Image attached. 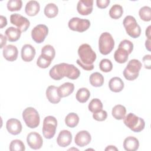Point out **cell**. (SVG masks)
Here are the masks:
<instances>
[{"label": "cell", "mask_w": 151, "mask_h": 151, "mask_svg": "<svg viewBox=\"0 0 151 151\" xmlns=\"http://www.w3.org/2000/svg\"><path fill=\"white\" fill-rule=\"evenodd\" d=\"M145 46L146 48L149 51H150V40H147L145 41Z\"/></svg>", "instance_id": "bcb514c9"}, {"label": "cell", "mask_w": 151, "mask_h": 151, "mask_svg": "<svg viewBox=\"0 0 151 151\" xmlns=\"http://www.w3.org/2000/svg\"><path fill=\"white\" fill-rule=\"evenodd\" d=\"M74 90L73 83L66 82L58 87V92L61 97H65L70 96Z\"/></svg>", "instance_id": "603a6c76"}, {"label": "cell", "mask_w": 151, "mask_h": 151, "mask_svg": "<svg viewBox=\"0 0 151 151\" xmlns=\"http://www.w3.org/2000/svg\"><path fill=\"white\" fill-rule=\"evenodd\" d=\"M46 97L48 101L52 104H57L61 100V97L58 92V87L50 86L46 90Z\"/></svg>", "instance_id": "d6986e66"}, {"label": "cell", "mask_w": 151, "mask_h": 151, "mask_svg": "<svg viewBox=\"0 0 151 151\" xmlns=\"http://www.w3.org/2000/svg\"><path fill=\"white\" fill-rule=\"evenodd\" d=\"M41 54L52 60L55 55V51L52 45H45L41 49Z\"/></svg>", "instance_id": "d6a6232c"}, {"label": "cell", "mask_w": 151, "mask_h": 151, "mask_svg": "<svg viewBox=\"0 0 151 151\" xmlns=\"http://www.w3.org/2000/svg\"><path fill=\"white\" fill-rule=\"evenodd\" d=\"M91 140V134L86 130H81L78 132L74 138L75 143L80 147H84L88 145Z\"/></svg>", "instance_id": "5bb4252c"}, {"label": "cell", "mask_w": 151, "mask_h": 151, "mask_svg": "<svg viewBox=\"0 0 151 151\" xmlns=\"http://www.w3.org/2000/svg\"><path fill=\"white\" fill-rule=\"evenodd\" d=\"M3 56L9 61H14L17 59L18 51L16 46L9 44L3 48Z\"/></svg>", "instance_id": "e0dca14e"}, {"label": "cell", "mask_w": 151, "mask_h": 151, "mask_svg": "<svg viewBox=\"0 0 151 151\" xmlns=\"http://www.w3.org/2000/svg\"><path fill=\"white\" fill-rule=\"evenodd\" d=\"M150 28H151V25H149L147 28V29H146V31H145L146 36L147 37L148 40H150V38H151V36H150Z\"/></svg>", "instance_id": "f6af8a7d"}, {"label": "cell", "mask_w": 151, "mask_h": 151, "mask_svg": "<svg viewBox=\"0 0 151 151\" xmlns=\"http://www.w3.org/2000/svg\"><path fill=\"white\" fill-rule=\"evenodd\" d=\"M124 124L134 132H140L145 126L144 120L132 113H129L123 119Z\"/></svg>", "instance_id": "7a4b0ae2"}, {"label": "cell", "mask_w": 151, "mask_h": 151, "mask_svg": "<svg viewBox=\"0 0 151 151\" xmlns=\"http://www.w3.org/2000/svg\"><path fill=\"white\" fill-rule=\"evenodd\" d=\"M105 150H118V149L115 147L114 146H112V145H110V146H108L106 149H105Z\"/></svg>", "instance_id": "7dc6e473"}, {"label": "cell", "mask_w": 151, "mask_h": 151, "mask_svg": "<svg viewBox=\"0 0 151 151\" xmlns=\"http://www.w3.org/2000/svg\"><path fill=\"white\" fill-rule=\"evenodd\" d=\"M6 127L9 133L13 135H17L21 132L22 126L19 120L12 118L7 120Z\"/></svg>", "instance_id": "9a60e30c"}, {"label": "cell", "mask_w": 151, "mask_h": 151, "mask_svg": "<svg viewBox=\"0 0 151 151\" xmlns=\"http://www.w3.org/2000/svg\"><path fill=\"white\" fill-rule=\"evenodd\" d=\"M10 22L17 27L21 32L26 31L30 26L29 21L25 17L18 14H13L10 16Z\"/></svg>", "instance_id": "30bf717a"}, {"label": "cell", "mask_w": 151, "mask_h": 151, "mask_svg": "<svg viewBox=\"0 0 151 151\" xmlns=\"http://www.w3.org/2000/svg\"><path fill=\"white\" fill-rule=\"evenodd\" d=\"M109 87L111 91L119 93L122 91L124 88V82L120 77H114L110 80L109 82Z\"/></svg>", "instance_id": "44dd1931"}, {"label": "cell", "mask_w": 151, "mask_h": 151, "mask_svg": "<svg viewBox=\"0 0 151 151\" xmlns=\"http://www.w3.org/2000/svg\"><path fill=\"white\" fill-rule=\"evenodd\" d=\"M123 13V7L119 4L113 5L109 10L110 17L114 19L120 18Z\"/></svg>", "instance_id": "4dcf8cb0"}, {"label": "cell", "mask_w": 151, "mask_h": 151, "mask_svg": "<svg viewBox=\"0 0 151 151\" xmlns=\"http://www.w3.org/2000/svg\"><path fill=\"white\" fill-rule=\"evenodd\" d=\"M36 54L35 49L30 44H25L21 49V58L24 61H31Z\"/></svg>", "instance_id": "ac0fdd59"}, {"label": "cell", "mask_w": 151, "mask_h": 151, "mask_svg": "<svg viewBox=\"0 0 151 151\" xmlns=\"http://www.w3.org/2000/svg\"><path fill=\"white\" fill-rule=\"evenodd\" d=\"M78 54L80 58L77 60V64L85 70H92L97 55L91 46L88 44H83L78 49Z\"/></svg>", "instance_id": "6da1fadb"}, {"label": "cell", "mask_w": 151, "mask_h": 151, "mask_svg": "<svg viewBox=\"0 0 151 151\" xmlns=\"http://www.w3.org/2000/svg\"><path fill=\"white\" fill-rule=\"evenodd\" d=\"M90 96V91L87 88L83 87L78 89V90L76 93V97L78 101L81 103H84L87 101Z\"/></svg>", "instance_id": "f1b7e54d"}, {"label": "cell", "mask_w": 151, "mask_h": 151, "mask_svg": "<svg viewBox=\"0 0 151 151\" xmlns=\"http://www.w3.org/2000/svg\"><path fill=\"white\" fill-rule=\"evenodd\" d=\"M5 35L7 39L10 42H15L18 41L21 35V31L18 28L9 27L5 30Z\"/></svg>", "instance_id": "cb8c5ba5"}, {"label": "cell", "mask_w": 151, "mask_h": 151, "mask_svg": "<svg viewBox=\"0 0 151 151\" xmlns=\"http://www.w3.org/2000/svg\"><path fill=\"white\" fill-rule=\"evenodd\" d=\"M107 117V111L103 110H100L96 112L93 113V117L94 120L99 122L104 121L106 119Z\"/></svg>", "instance_id": "ab89813d"}, {"label": "cell", "mask_w": 151, "mask_h": 151, "mask_svg": "<svg viewBox=\"0 0 151 151\" xmlns=\"http://www.w3.org/2000/svg\"><path fill=\"white\" fill-rule=\"evenodd\" d=\"M72 141V134L67 130H61L57 137V143L58 145L62 147H65L70 145Z\"/></svg>", "instance_id": "2e32d148"}, {"label": "cell", "mask_w": 151, "mask_h": 151, "mask_svg": "<svg viewBox=\"0 0 151 151\" xmlns=\"http://www.w3.org/2000/svg\"><path fill=\"white\" fill-rule=\"evenodd\" d=\"M58 12V6L54 3H49L44 8V14L49 18H52L55 17Z\"/></svg>", "instance_id": "83f0119b"}, {"label": "cell", "mask_w": 151, "mask_h": 151, "mask_svg": "<svg viewBox=\"0 0 151 151\" xmlns=\"http://www.w3.org/2000/svg\"><path fill=\"white\" fill-rule=\"evenodd\" d=\"M0 38H1V48H4L6 44V40H7V37L4 36L2 34H0Z\"/></svg>", "instance_id": "ee69618b"}, {"label": "cell", "mask_w": 151, "mask_h": 151, "mask_svg": "<svg viewBox=\"0 0 151 151\" xmlns=\"http://www.w3.org/2000/svg\"><path fill=\"white\" fill-rule=\"evenodd\" d=\"M9 150L11 151H24L25 150V147L22 140L15 139L11 141L9 144Z\"/></svg>", "instance_id": "836d02e7"}, {"label": "cell", "mask_w": 151, "mask_h": 151, "mask_svg": "<svg viewBox=\"0 0 151 151\" xmlns=\"http://www.w3.org/2000/svg\"><path fill=\"white\" fill-rule=\"evenodd\" d=\"M57 126V120L56 118L52 116H48L44 118L42 126V133L45 139H52L56 132Z\"/></svg>", "instance_id": "52a82bcc"}, {"label": "cell", "mask_w": 151, "mask_h": 151, "mask_svg": "<svg viewBox=\"0 0 151 151\" xmlns=\"http://www.w3.org/2000/svg\"><path fill=\"white\" fill-rule=\"evenodd\" d=\"M119 47L122 48L126 50L129 53V54H130L132 53L133 50V44L128 40H123L120 42Z\"/></svg>", "instance_id": "f35d334b"}, {"label": "cell", "mask_w": 151, "mask_h": 151, "mask_svg": "<svg viewBox=\"0 0 151 151\" xmlns=\"http://www.w3.org/2000/svg\"><path fill=\"white\" fill-rule=\"evenodd\" d=\"M93 6V0H80L77 3V10L81 15H88L92 12Z\"/></svg>", "instance_id": "4fadbf2b"}, {"label": "cell", "mask_w": 151, "mask_h": 151, "mask_svg": "<svg viewBox=\"0 0 151 151\" xmlns=\"http://www.w3.org/2000/svg\"><path fill=\"white\" fill-rule=\"evenodd\" d=\"M139 147V142L137 138L133 136L126 137L123 142V147L127 151H135Z\"/></svg>", "instance_id": "ffe728a7"}, {"label": "cell", "mask_w": 151, "mask_h": 151, "mask_svg": "<svg viewBox=\"0 0 151 151\" xmlns=\"http://www.w3.org/2000/svg\"><path fill=\"white\" fill-rule=\"evenodd\" d=\"M89 80L91 86L99 87L103 86L104 80L103 76L101 73L99 72H94L90 75Z\"/></svg>", "instance_id": "4316f807"}, {"label": "cell", "mask_w": 151, "mask_h": 151, "mask_svg": "<svg viewBox=\"0 0 151 151\" xmlns=\"http://www.w3.org/2000/svg\"><path fill=\"white\" fill-rule=\"evenodd\" d=\"M99 67L101 71L104 73H108L111 71L113 69V64L110 60L104 58L100 61Z\"/></svg>", "instance_id": "8d00e7d4"}, {"label": "cell", "mask_w": 151, "mask_h": 151, "mask_svg": "<svg viewBox=\"0 0 151 151\" xmlns=\"http://www.w3.org/2000/svg\"><path fill=\"white\" fill-rule=\"evenodd\" d=\"M27 142L30 148L37 150L42 147L43 140L41 136L38 133L32 132L27 135Z\"/></svg>", "instance_id": "7c38bea8"}, {"label": "cell", "mask_w": 151, "mask_h": 151, "mask_svg": "<svg viewBox=\"0 0 151 151\" xmlns=\"http://www.w3.org/2000/svg\"><path fill=\"white\" fill-rule=\"evenodd\" d=\"M110 2V0H97L96 4L98 8L100 9H104L108 6Z\"/></svg>", "instance_id": "b9f144b4"}, {"label": "cell", "mask_w": 151, "mask_h": 151, "mask_svg": "<svg viewBox=\"0 0 151 151\" xmlns=\"http://www.w3.org/2000/svg\"><path fill=\"white\" fill-rule=\"evenodd\" d=\"M68 26L70 29L74 31L83 32L88 29L90 26V22L87 19L73 17L68 21Z\"/></svg>", "instance_id": "ba28073f"}, {"label": "cell", "mask_w": 151, "mask_h": 151, "mask_svg": "<svg viewBox=\"0 0 151 151\" xmlns=\"http://www.w3.org/2000/svg\"><path fill=\"white\" fill-rule=\"evenodd\" d=\"M114 41L112 35L107 32L102 33L99 40V49L103 55L109 54L114 48Z\"/></svg>", "instance_id": "8992f818"}, {"label": "cell", "mask_w": 151, "mask_h": 151, "mask_svg": "<svg viewBox=\"0 0 151 151\" xmlns=\"http://www.w3.org/2000/svg\"><path fill=\"white\" fill-rule=\"evenodd\" d=\"M67 63H62L54 65L49 71L51 78L55 80H60L66 77Z\"/></svg>", "instance_id": "8fae6325"}, {"label": "cell", "mask_w": 151, "mask_h": 151, "mask_svg": "<svg viewBox=\"0 0 151 151\" xmlns=\"http://www.w3.org/2000/svg\"><path fill=\"white\" fill-rule=\"evenodd\" d=\"M22 118L26 125L31 129L36 128L40 124V115L37 110L33 107L26 108L22 112Z\"/></svg>", "instance_id": "277c9868"}, {"label": "cell", "mask_w": 151, "mask_h": 151, "mask_svg": "<svg viewBox=\"0 0 151 151\" xmlns=\"http://www.w3.org/2000/svg\"><path fill=\"white\" fill-rule=\"evenodd\" d=\"M7 8L9 11H19L22 6L21 0H9L7 3Z\"/></svg>", "instance_id": "d590c367"}, {"label": "cell", "mask_w": 151, "mask_h": 151, "mask_svg": "<svg viewBox=\"0 0 151 151\" xmlns=\"http://www.w3.org/2000/svg\"><path fill=\"white\" fill-rule=\"evenodd\" d=\"M139 15L141 19L144 21H150L151 19V8L148 6L142 7L139 11Z\"/></svg>", "instance_id": "1f68e13d"}, {"label": "cell", "mask_w": 151, "mask_h": 151, "mask_svg": "<svg viewBox=\"0 0 151 151\" xmlns=\"http://www.w3.org/2000/svg\"><path fill=\"white\" fill-rule=\"evenodd\" d=\"M129 53L121 47H118L114 54V58L115 61L120 64L126 63L129 58Z\"/></svg>", "instance_id": "d4e9b609"}, {"label": "cell", "mask_w": 151, "mask_h": 151, "mask_svg": "<svg viewBox=\"0 0 151 151\" xmlns=\"http://www.w3.org/2000/svg\"><path fill=\"white\" fill-rule=\"evenodd\" d=\"M52 60L41 54L37 60V65L41 68H46L50 66Z\"/></svg>", "instance_id": "74e56055"}, {"label": "cell", "mask_w": 151, "mask_h": 151, "mask_svg": "<svg viewBox=\"0 0 151 151\" xmlns=\"http://www.w3.org/2000/svg\"><path fill=\"white\" fill-rule=\"evenodd\" d=\"M143 61L145 68L150 69L151 67V55L150 54L145 55L143 58Z\"/></svg>", "instance_id": "60d3db41"}, {"label": "cell", "mask_w": 151, "mask_h": 151, "mask_svg": "<svg viewBox=\"0 0 151 151\" xmlns=\"http://www.w3.org/2000/svg\"><path fill=\"white\" fill-rule=\"evenodd\" d=\"M79 122V117L75 113H68L65 118V124L71 128L75 127Z\"/></svg>", "instance_id": "f546056e"}, {"label": "cell", "mask_w": 151, "mask_h": 151, "mask_svg": "<svg viewBox=\"0 0 151 151\" xmlns=\"http://www.w3.org/2000/svg\"><path fill=\"white\" fill-rule=\"evenodd\" d=\"M88 108L89 111L94 113L103 109V104L99 99H93L88 104Z\"/></svg>", "instance_id": "e575fe53"}, {"label": "cell", "mask_w": 151, "mask_h": 151, "mask_svg": "<svg viewBox=\"0 0 151 151\" xmlns=\"http://www.w3.org/2000/svg\"><path fill=\"white\" fill-rule=\"evenodd\" d=\"M7 25V19L5 17L0 16V28H2Z\"/></svg>", "instance_id": "7bdbcfd3"}, {"label": "cell", "mask_w": 151, "mask_h": 151, "mask_svg": "<svg viewBox=\"0 0 151 151\" xmlns=\"http://www.w3.org/2000/svg\"><path fill=\"white\" fill-rule=\"evenodd\" d=\"M123 26L127 34L133 38H138L141 34V28L134 17L131 15L126 16L123 21Z\"/></svg>", "instance_id": "5b68a950"}, {"label": "cell", "mask_w": 151, "mask_h": 151, "mask_svg": "<svg viewBox=\"0 0 151 151\" xmlns=\"http://www.w3.org/2000/svg\"><path fill=\"white\" fill-rule=\"evenodd\" d=\"M142 66V64L139 60L136 59L130 60L123 70V73L124 78L129 81L136 79L139 75V71Z\"/></svg>", "instance_id": "3957f363"}, {"label": "cell", "mask_w": 151, "mask_h": 151, "mask_svg": "<svg viewBox=\"0 0 151 151\" xmlns=\"http://www.w3.org/2000/svg\"><path fill=\"white\" fill-rule=\"evenodd\" d=\"M126 113V107L121 104L116 105L112 109L111 114L116 120H122L125 117Z\"/></svg>", "instance_id": "484cf974"}, {"label": "cell", "mask_w": 151, "mask_h": 151, "mask_svg": "<svg viewBox=\"0 0 151 151\" xmlns=\"http://www.w3.org/2000/svg\"><path fill=\"white\" fill-rule=\"evenodd\" d=\"M40 9V4L36 1H28L25 7V13L31 17H33L38 14Z\"/></svg>", "instance_id": "7402d4cb"}, {"label": "cell", "mask_w": 151, "mask_h": 151, "mask_svg": "<svg viewBox=\"0 0 151 151\" xmlns=\"http://www.w3.org/2000/svg\"><path fill=\"white\" fill-rule=\"evenodd\" d=\"M48 33V28L44 24L36 25L31 31V37L37 43H42Z\"/></svg>", "instance_id": "9c48e42d"}]
</instances>
